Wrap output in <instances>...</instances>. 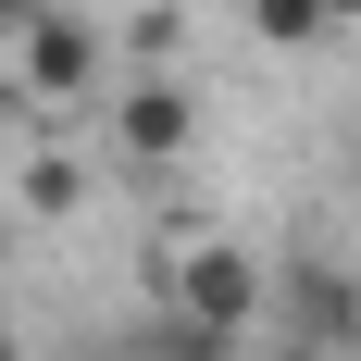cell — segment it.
I'll list each match as a JSON object with an SVG mask.
<instances>
[{
	"label": "cell",
	"instance_id": "cell-1",
	"mask_svg": "<svg viewBox=\"0 0 361 361\" xmlns=\"http://www.w3.org/2000/svg\"><path fill=\"white\" fill-rule=\"evenodd\" d=\"M0 75H13V100L75 112V100H100V87H112V37L87 25V13H63V0H37L25 25H13V50H0Z\"/></svg>",
	"mask_w": 361,
	"mask_h": 361
},
{
	"label": "cell",
	"instance_id": "cell-2",
	"mask_svg": "<svg viewBox=\"0 0 361 361\" xmlns=\"http://www.w3.org/2000/svg\"><path fill=\"white\" fill-rule=\"evenodd\" d=\"M262 250H237V237H187L175 262H162V312L175 324H200V336H224V349H250L262 336Z\"/></svg>",
	"mask_w": 361,
	"mask_h": 361
},
{
	"label": "cell",
	"instance_id": "cell-3",
	"mask_svg": "<svg viewBox=\"0 0 361 361\" xmlns=\"http://www.w3.org/2000/svg\"><path fill=\"white\" fill-rule=\"evenodd\" d=\"M262 324L287 336V361H361V274L324 262V250H299L262 287Z\"/></svg>",
	"mask_w": 361,
	"mask_h": 361
},
{
	"label": "cell",
	"instance_id": "cell-4",
	"mask_svg": "<svg viewBox=\"0 0 361 361\" xmlns=\"http://www.w3.org/2000/svg\"><path fill=\"white\" fill-rule=\"evenodd\" d=\"M187 149H200V100H187L175 75H137V87H112V162L162 175V162H187Z\"/></svg>",
	"mask_w": 361,
	"mask_h": 361
},
{
	"label": "cell",
	"instance_id": "cell-5",
	"mask_svg": "<svg viewBox=\"0 0 361 361\" xmlns=\"http://www.w3.org/2000/svg\"><path fill=\"white\" fill-rule=\"evenodd\" d=\"M112 361H237V349H224V336H200V324H175V312H149V324L112 336Z\"/></svg>",
	"mask_w": 361,
	"mask_h": 361
},
{
	"label": "cell",
	"instance_id": "cell-6",
	"mask_svg": "<svg viewBox=\"0 0 361 361\" xmlns=\"http://www.w3.org/2000/svg\"><path fill=\"white\" fill-rule=\"evenodd\" d=\"M237 25L262 50H324V0H237Z\"/></svg>",
	"mask_w": 361,
	"mask_h": 361
},
{
	"label": "cell",
	"instance_id": "cell-7",
	"mask_svg": "<svg viewBox=\"0 0 361 361\" xmlns=\"http://www.w3.org/2000/svg\"><path fill=\"white\" fill-rule=\"evenodd\" d=\"M13 200H25V212H37V224H63V212H75V200H87V175H75L63 149H50V162H25V187H13Z\"/></svg>",
	"mask_w": 361,
	"mask_h": 361
},
{
	"label": "cell",
	"instance_id": "cell-8",
	"mask_svg": "<svg viewBox=\"0 0 361 361\" xmlns=\"http://www.w3.org/2000/svg\"><path fill=\"white\" fill-rule=\"evenodd\" d=\"M175 37H187V13H137V63L162 75V63H175Z\"/></svg>",
	"mask_w": 361,
	"mask_h": 361
},
{
	"label": "cell",
	"instance_id": "cell-9",
	"mask_svg": "<svg viewBox=\"0 0 361 361\" xmlns=\"http://www.w3.org/2000/svg\"><path fill=\"white\" fill-rule=\"evenodd\" d=\"M349 25H361V0H324V37H349Z\"/></svg>",
	"mask_w": 361,
	"mask_h": 361
},
{
	"label": "cell",
	"instance_id": "cell-10",
	"mask_svg": "<svg viewBox=\"0 0 361 361\" xmlns=\"http://www.w3.org/2000/svg\"><path fill=\"white\" fill-rule=\"evenodd\" d=\"M25 13H37V0H0V50H13V25H25Z\"/></svg>",
	"mask_w": 361,
	"mask_h": 361
},
{
	"label": "cell",
	"instance_id": "cell-11",
	"mask_svg": "<svg viewBox=\"0 0 361 361\" xmlns=\"http://www.w3.org/2000/svg\"><path fill=\"white\" fill-rule=\"evenodd\" d=\"M0 361H25V349H13V324H0Z\"/></svg>",
	"mask_w": 361,
	"mask_h": 361
},
{
	"label": "cell",
	"instance_id": "cell-12",
	"mask_svg": "<svg viewBox=\"0 0 361 361\" xmlns=\"http://www.w3.org/2000/svg\"><path fill=\"white\" fill-rule=\"evenodd\" d=\"M75 361H112V336H100V349H75Z\"/></svg>",
	"mask_w": 361,
	"mask_h": 361
}]
</instances>
